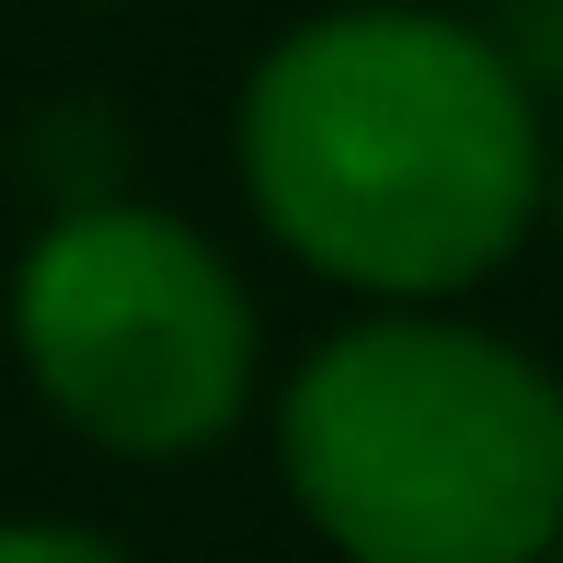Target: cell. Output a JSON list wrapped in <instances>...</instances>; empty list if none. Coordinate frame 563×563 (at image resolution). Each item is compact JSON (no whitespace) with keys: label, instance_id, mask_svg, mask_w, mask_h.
Instances as JSON below:
<instances>
[{"label":"cell","instance_id":"cell-1","mask_svg":"<svg viewBox=\"0 0 563 563\" xmlns=\"http://www.w3.org/2000/svg\"><path fill=\"white\" fill-rule=\"evenodd\" d=\"M242 185L311 276L368 299H449L518 253L552 150L483 23L322 12L265 46L242 92Z\"/></svg>","mask_w":563,"mask_h":563},{"label":"cell","instance_id":"cell-2","mask_svg":"<svg viewBox=\"0 0 563 563\" xmlns=\"http://www.w3.org/2000/svg\"><path fill=\"white\" fill-rule=\"evenodd\" d=\"M288 495L345 563H541L563 541V379L472 322H345L276 402Z\"/></svg>","mask_w":563,"mask_h":563},{"label":"cell","instance_id":"cell-3","mask_svg":"<svg viewBox=\"0 0 563 563\" xmlns=\"http://www.w3.org/2000/svg\"><path fill=\"white\" fill-rule=\"evenodd\" d=\"M12 345L92 449L185 460L253 402V299L173 208H58L12 265Z\"/></svg>","mask_w":563,"mask_h":563},{"label":"cell","instance_id":"cell-4","mask_svg":"<svg viewBox=\"0 0 563 563\" xmlns=\"http://www.w3.org/2000/svg\"><path fill=\"white\" fill-rule=\"evenodd\" d=\"M506 58V81L541 104V92H563V0H495V35H483Z\"/></svg>","mask_w":563,"mask_h":563},{"label":"cell","instance_id":"cell-5","mask_svg":"<svg viewBox=\"0 0 563 563\" xmlns=\"http://www.w3.org/2000/svg\"><path fill=\"white\" fill-rule=\"evenodd\" d=\"M0 563H126L115 541H92V529H0Z\"/></svg>","mask_w":563,"mask_h":563},{"label":"cell","instance_id":"cell-6","mask_svg":"<svg viewBox=\"0 0 563 563\" xmlns=\"http://www.w3.org/2000/svg\"><path fill=\"white\" fill-rule=\"evenodd\" d=\"M541 196H552V219H563V173H552V185H541Z\"/></svg>","mask_w":563,"mask_h":563},{"label":"cell","instance_id":"cell-7","mask_svg":"<svg viewBox=\"0 0 563 563\" xmlns=\"http://www.w3.org/2000/svg\"><path fill=\"white\" fill-rule=\"evenodd\" d=\"M541 563H563V541H552V552H541Z\"/></svg>","mask_w":563,"mask_h":563}]
</instances>
